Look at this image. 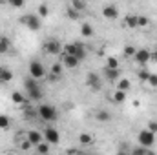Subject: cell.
<instances>
[{
    "label": "cell",
    "instance_id": "obj_1",
    "mask_svg": "<svg viewBox=\"0 0 157 155\" xmlns=\"http://www.w3.org/2000/svg\"><path fill=\"white\" fill-rule=\"evenodd\" d=\"M37 110H39V117L44 122H55L59 119V112H57V108L53 104H42Z\"/></svg>",
    "mask_w": 157,
    "mask_h": 155
},
{
    "label": "cell",
    "instance_id": "obj_2",
    "mask_svg": "<svg viewBox=\"0 0 157 155\" xmlns=\"http://www.w3.org/2000/svg\"><path fill=\"white\" fill-rule=\"evenodd\" d=\"M62 53H68V55H75L77 59H84L86 57V47H84V44L82 42H70V44H66V46H62Z\"/></svg>",
    "mask_w": 157,
    "mask_h": 155
},
{
    "label": "cell",
    "instance_id": "obj_3",
    "mask_svg": "<svg viewBox=\"0 0 157 155\" xmlns=\"http://www.w3.org/2000/svg\"><path fill=\"white\" fill-rule=\"evenodd\" d=\"M18 22L20 24H24L28 29H31V31H39L40 26H42V20H40L39 15H33V13H29V15H22L20 18H18Z\"/></svg>",
    "mask_w": 157,
    "mask_h": 155
},
{
    "label": "cell",
    "instance_id": "obj_4",
    "mask_svg": "<svg viewBox=\"0 0 157 155\" xmlns=\"http://www.w3.org/2000/svg\"><path fill=\"white\" fill-rule=\"evenodd\" d=\"M137 142L143 144V146H146V148H152L155 144V133L150 131L148 128H144V130H141L137 133Z\"/></svg>",
    "mask_w": 157,
    "mask_h": 155
},
{
    "label": "cell",
    "instance_id": "obj_5",
    "mask_svg": "<svg viewBox=\"0 0 157 155\" xmlns=\"http://www.w3.org/2000/svg\"><path fill=\"white\" fill-rule=\"evenodd\" d=\"M46 75H48V73H46V68L40 64L39 60H31V62H29V77L40 80V78H44Z\"/></svg>",
    "mask_w": 157,
    "mask_h": 155
},
{
    "label": "cell",
    "instance_id": "obj_6",
    "mask_svg": "<svg viewBox=\"0 0 157 155\" xmlns=\"http://www.w3.org/2000/svg\"><path fill=\"white\" fill-rule=\"evenodd\" d=\"M44 51L48 55H60L62 53V44L57 39H49V40H46V44H44Z\"/></svg>",
    "mask_w": 157,
    "mask_h": 155
},
{
    "label": "cell",
    "instance_id": "obj_7",
    "mask_svg": "<svg viewBox=\"0 0 157 155\" xmlns=\"http://www.w3.org/2000/svg\"><path fill=\"white\" fill-rule=\"evenodd\" d=\"M86 86H88L90 89H93V91H99V89L102 88V80H101V77H99L97 73L90 71V73L86 75Z\"/></svg>",
    "mask_w": 157,
    "mask_h": 155
},
{
    "label": "cell",
    "instance_id": "obj_8",
    "mask_svg": "<svg viewBox=\"0 0 157 155\" xmlns=\"http://www.w3.org/2000/svg\"><path fill=\"white\" fill-rule=\"evenodd\" d=\"M44 141H48L49 144H59L60 142V133L53 128V126H48L44 130Z\"/></svg>",
    "mask_w": 157,
    "mask_h": 155
},
{
    "label": "cell",
    "instance_id": "obj_9",
    "mask_svg": "<svg viewBox=\"0 0 157 155\" xmlns=\"http://www.w3.org/2000/svg\"><path fill=\"white\" fill-rule=\"evenodd\" d=\"M62 55V64H64V68H68V70H75L78 68V64H80V59H77L75 55H68V53H60Z\"/></svg>",
    "mask_w": 157,
    "mask_h": 155
},
{
    "label": "cell",
    "instance_id": "obj_10",
    "mask_svg": "<svg viewBox=\"0 0 157 155\" xmlns=\"http://www.w3.org/2000/svg\"><path fill=\"white\" fill-rule=\"evenodd\" d=\"M133 59H135L137 64L144 66V64H148V60L152 59V51H148V49H137L135 55H133Z\"/></svg>",
    "mask_w": 157,
    "mask_h": 155
},
{
    "label": "cell",
    "instance_id": "obj_11",
    "mask_svg": "<svg viewBox=\"0 0 157 155\" xmlns=\"http://www.w3.org/2000/svg\"><path fill=\"white\" fill-rule=\"evenodd\" d=\"M102 17L104 18H108V20H115L119 17V9L115 6H112V4H108V6H104L102 7Z\"/></svg>",
    "mask_w": 157,
    "mask_h": 155
},
{
    "label": "cell",
    "instance_id": "obj_12",
    "mask_svg": "<svg viewBox=\"0 0 157 155\" xmlns=\"http://www.w3.org/2000/svg\"><path fill=\"white\" fill-rule=\"evenodd\" d=\"M26 139H28L33 146H37L39 142L44 141V133H40L39 130H29V131H28V135H26Z\"/></svg>",
    "mask_w": 157,
    "mask_h": 155
},
{
    "label": "cell",
    "instance_id": "obj_13",
    "mask_svg": "<svg viewBox=\"0 0 157 155\" xmlns=\"http://www.w3.org/2000/svg\"><path fill=\"white\" fill-rule=\"evenodd\" d=\"M104 77L108 82H115L121 78V71H119V68H104Z\"/></svg>",
    "mask_w": 157,
    "mask_h": 155
},
{
    "label": "cell",
    "instance_id": "obj_14",
    "mask_svg": "<svg viewBox=\"0 0 157 155\" xmlns=\"http://www.w3.org/2000/svg\"><path fill=\"white\" fill-rule=\"evenodd\" d=\"M78 142L82 146H91L95 142V137L91 133H78Z\"/></svg>",
    "mask_w": 157,
    "mask_h": 155
},
{
    "label": "cell",
    "instance_id": "obj_15",
    "mask_svg": "<svg viewBox=\"0 0 157 155\" xmlns=\"http://www.w3.org/2000/svg\"><path fill=\"white\" fill-rule=\"evenodd\" d=\"M11 80H13V71L7 70V68H4V66H0V84L11 82Z\"/></svg>",
    "mask_w": 157,
    "mask_h": 155
},
{
    "label": "cell",
    "instance_id": "obj_16",
    "mask_svg": "<svg viewBox=\"0 0 157 155\" xmlns=\"http://www.w3.org/2000/svg\"><path fill=\"white\" fill-rule=\"evenodd\" d=\"M93 33H95V29H93V26H91V24L84 22V24L80 26V35H82L84 39H90V37H93Z\"/></svg>",
    "mask_w": 157,
    "mask_h": 155
},
{
    "label": "cell",
    "instance_id": "obj_17",
    "mask_svg": "<svg viewBox=\"0 0 157 155\" xmlns=\"http://www.w3.org/2000/svg\"><path fill=\"white\" fill-rule=\"evenodd\" d=\"M28 99H29V100H33V102L42 99V89H40V86L33 88V89H28Z\"/></svg>",
    "mask_w": 157,
    "mask_h": 155
},
{
    "label": "cell",
    "instance_id": "obj_18",
    "mask_svg": "<svg viewBox=\"0 0 157 155\" xmlns=\"http://www.w3.org/2000/svg\"><path fill=\"white\" fill-rule=\"evenodd\" d=\"M95 119H97L99 122H108V120H112V115H110L106 110H97V112H95Z\"/></svg>",
    "mask_w": 157,
    "mask_h": 155
},
{
    "label": "cell",
    "instance_id": "obj_19",
    "mask_svg": "<svg viewBox=\"0 0 157 155\" xmlns=\"http://www.w3.org/2000/svg\"><path fill=\"white\" fill-rule=\"evenodd\" d=\"M9 39L6 37V35H0V55H6L7 51H9Z\"/></svg>",
    "mask_w": 157,
    "mask_h": 155
},
{
    "label": "cell",
    "instance_id": "obj_20",
    "mask_svg": "<svg viewBox=\"0 0 157 155\" xmlns=\"http://www.w3.org/2000/svg\"><path fill=\"white\" fill-rule=\"evenodd\" d=\"M112 100H113L115 104L124 102V100H126V91H122V89H115V93L112 95Z\"/></svg>",
    "mask_w": 157,
    "mask_h": 155
},
{
    "label": "cell",
    "instance_id": "obj_21",
    "mask_svg": "<svg viewBox=\"0 0 157 155\" xmlns=\"http://www.w3.org/2000/svg\"><path fill=\"white\" fill-rule=\"evenodd\" d=\"M122 26H126V28H137V15H128L126 18H124V24Z\"/></svg>",
    "mask_w": 157,
    "mask_h": 155
},
{
    "label": "cell",
    "instance_id": "obj_22",
    "mask_svg": "<svg viewBox=\"0 0 157 155\" xmlns=\"http://www.w3.org/2000/svg\"><path fill=\"white\" fill-rule=\"evenodd\" d=\"M62 71H64V64H62V62H55V64L49 68V73L59 75V77H62Z\"/></svg>",
    "mask_w": 157,
    "mask_h": 155
},
{
    "label": "cell",
    "instance_id": "obj_23",
    "mask_svg": "<svg viewBox=\"0 0 157 155\" xmlns=\"http://www.w3.org/2000/svg\"><path fill=\"white\" fill-rule=\"evenodd\" d=\"M130 86H132V82H130L128 78H119V80H117V89L128 91V89H130Z\"/></svg>",
    "mask_w": 157,
    "mask_h": 155
},
{
    "label": "cell",
    "instance_id": "obj_24",
    "mask_svg": "<svg viewBox=\"0 0 157 155\" xmlns=\"http://www.w3.org/2000/svg\"><path fill=\"white\" fill-rule=\"evenodd\" d=\"M11 100L15 102V104H24V100H26V97L20 93V91H13L11 93Z\"/></svg>",
    "mask_w": 157,
    "mask_h": 155
},
{
    "label": "cell",
    "instance_id": "obj_25",
    "mask_svg": "<svg viewBox=\"0 0 157 155\" xmlns=\"http://www.w3.org/2000/svg\"><path fill=\"white\" fill-rule=\"evenodd\" d=\"M35 150H37L39 153H48V152H49V142H48V141H42V142H39V144L35 146Z\"/></svg>",
    "mask_w": 157,
    "mask_h": 155
},
{
    "label": "cell",
    "instance_id": "obj_26",
    "mask_svg": "<svg viewBox=\"0 0 157 155\" xmlns=\"http://www.w3.org/2000/svg\"><path fill=\"white\" fill-rule=\"evenodd\" d=\"M11 126V119L7 115H0V130H9Z\"/></svg>",
    "mask_w": 157,
    "mask_h": 155
},
{
    "label": "cell",
    "instance_id": "obj_27",
    "mask_svg": "<svg viewBox=\"0 0 157 155\" xmlns=\"http://www.w3.org/2000/svg\"><path fill=\"white\" fill-rule=\"evenodd\" d=\"M150 24V18L144 15H137V28H146Z\"/></svg>",
    "mask_w": 157,
    "mask_h": 155
},
{
    "label": "cell",
    "instance_id": "obj_28",
    "mask_svg": "<svg viewBox=\"0 0 157 155\" xmlns=\"http://www.w3.org/2000/svg\"><path fill=\"white\" fill-rule=\"evenodd\" d=\"M135 47L133 46H124V49H122V55L126 57V59H133V55H135Z\"/></svg>",
    "mask_w": 157,
    "mask_h": 155
},
{
    "label": "cell",
    "instance_id": "obj_29",
    "mask_svg": "<svg viewBox=\"0 0 157 155\" xmlns=\"http://www.w3.org/2000/svg\"><path fill=\"white\" fill-rule=\"evenodd\" d=\"M39 17L40 18L49 17V6H48V4H40L39 6Z\"/></svg>",
    "mask_w": 157,
    "mask_h": 155
},
{
    "label": "cell",
    "instance_id": "obj_30",
    "mask_svg": "<svg viewBox=\"0 0 157 155\" xmlns=\"http://www.w3.org/2000/svg\"><path fill=\"white\" fill-rule=\"evenodd\" d=\"M66 13H68V17H70L71 20H78V17H80V11H77V9H75V7H71V6L66 9Z\"/></svg>",
    "mask_w": 157,
    "mask_h": 155
},
{
    "label": "cell",
    "instance_id": "obj_31",
    "mask_svg": "<svg viewBox=\"0 0 157 155\" xmlns=\"http://www.w3.org/2000/svg\"><path fill=\"white\" fill-rule=\"evenodd\" d=\"M71 7H75L77 11H84L86 9V2L84 0H71Z\"/></svg>",
    "mask_w": 157,
    "mask_h": 155
},
{
    "label": "cell",
    "instance_id": "obj_32",
    "mask_svg": "<svg viewBox=\"0 0 157 155\" xmlns=\"http://www.w3.org/2000/svg\"><path fill=\"white\" fill-rule=\"evenodd\" d=\"M7 4H9L11 7H15V9H20V7H24L26 0H7Z\"/></svg>",
    "mask_w": 157,
    "mask_h": 155
},
{
    "label": "cell",
    "instance_id": "obj_33",
    "mask_svg": "<svg viewBox=\"0 0 157 155\" xmlns=\"http://www.w3.org/2000/svg\"><path fill=\"white\" fill-rule=\"evenodd\" d=\"M106 68H119V60L115 57H108L106 59Z\"/></svg>",
    "mask_w": 157,
    "mask_h": 155
},
{
    "label": "cell",
    "instance_id": "obj_34",
    "mask_svg": "<svg viewBox=\"0 0 157 155\" xmlns=\"http://www.w3.org/2000/svg\"><path fill=\"white\" fill-rule=\"evenodd\" d=\"M137 77H139V80H141V82H146V80H148V77H150V71H148V70H141V71L137 73Z\"/></svg>",
    "mask_w": 157,
    "mask_h": 155
},
{
    "label": "cell",
    "instance_id": "obj_35",
    "mask_svg": "<svg viewBox=\"0 0 157 155\" xmlns=\"http://www.w3.org/2000/svg\"><path fill=\"white\" fill-rule=\"evenodd\" d=\"M39 115V110H33V108H26V117L28 119H33V117Z\"/></svg>",
    "mask_w": 157,
    "mask_h": 155
},
{
    "label": "cell",
    "instance_id": "obj_36",
    "mask_svg": "<svg viewBox=\"0 0 157 155\" xmlns=\"http://www.w3.org/2000/svg\"><path fill=\"white\" fill-rule=\"evenodd\" d=\"M150 86H154V88H157V75L155 73H150V77H148V80H146Z\"/></svg>",
    "mask_w": 157,
    "mask_h": 155
},
{
    "label": "cell",
    "instance_id": "obj_37",
    "mask_svg": "<svg viewBox=\"0 0 157 155\" xmlns=\"http://www.w3.org/2000/svg\"><path fill=\"white\" fill-rule=\"evenodd\" d=\"M146 128H148L150 131H154V133H157V120H148Z\"/></svg>",
    "mask_w": 157,
    "mask_h": 155
},
{
    "label": "cell",
    "instance_id": "obj_38",
    "mask_svg": "<svg viewBox=\"0 0 157 155\" xmlns=\"http://www.w3.org/2000/svg\"><path fill=\"white\" fill-rule=\"evenodd\" d=\"M148 152H150V148H146V146H143V144L133 150V153H148Z\"/></svg>",
    "mask_w": 157,
    "mask_h": 155
},
{
    "label": "cell",
    "instance_id": "obj_39",
    "mask_svg": "<svg viewBox=\"0 0 157 155\" xmlns=\"http://www.w3.org/2000/svg\"><path fill=\"white\" fill-rule=\"evenodd\" d=\"M31 146H33V144H31V142H29V141H28V139H26V141H24V142H22V146H20V148H22V150H29V148H31Z\"/></svg>",
    "mask_w": 157,
    "mask_h": 155
},
{
    "label": "cell",
    "instance_id": "obj_40",
    "mask_svg": "<svg viewBox=\"0 0 157 155\" xmlns=\"http://www.w3.org/2000/svg\"><path fill=\"white\" fill-rule=\"evenodd\" d=\"M152 60H155V62H157V49L152 53Z\"/></svg>",
    "mask_w": 157,
    "mask_h": 155
},
{
    "label": "cell",
    "instance_id": "obj_41",
    "mask_svg": "<svg viewBox=\"0 0 157 155\" xmlns=\"http://www.w3.org/2000/svg\"><path fill=\"white\" fill-rule=\"evenodd\" d=\"M0 2H7V0H0Z\"/></svg>",
    "mask_w": 157,
    "mask_h": 155
},
{
    "label": "cell",
    "instance_id": "obj_42",
    "mask_svg": "<svg viewBox=\"0 0 157 155\" xmlns=\"http://www.w3.org/2000/svg\"><path fill=\"white\" fill-rule=\"evenodd\" d=\"M155 49H157V44H155Z\"/></svg>",
    "mask_w": 157,
    "mask_h": 155
}]
</instances>
